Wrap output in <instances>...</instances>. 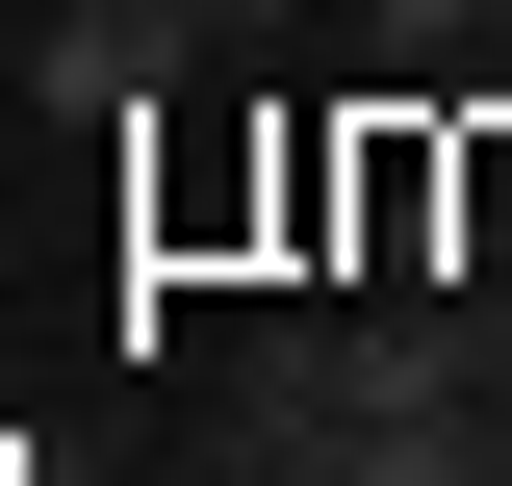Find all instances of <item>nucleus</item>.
<instances>
[{"mask_svg":"<svg viewBox=\"0 0 512 486\" xmlns=\"http://www.w3.org/2000/svg\"><path fill=\"white\" fill-rule=\"evenodd\" d=\"M205 52H231L205 0H77V26H52V77H77V103H103V128H154V103H180Z\"/></svg>","mask_w":512,"mask_h":486,"instance_id":"1","label":"nucleus"},{"mask_svg":"<svg viewBox=\"0 0 512 486\" xmlns=\"http://www.w3.org/2000/svg\"><path fill=\"white\" fill-rule=\"evenodd\" d=\"M333 26H359V0H333Z\"/></svg>","mask_w":512,"mask_h":486,"instance_id":"2","label":"nucleus"}]
</instances>
